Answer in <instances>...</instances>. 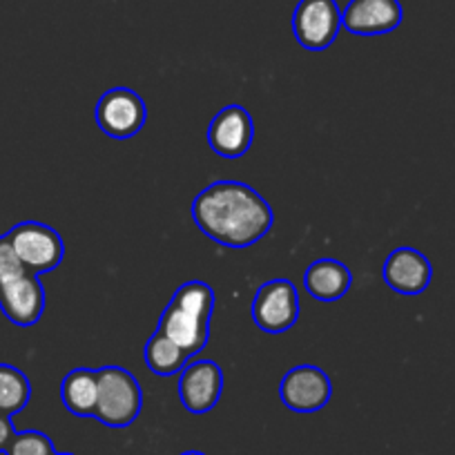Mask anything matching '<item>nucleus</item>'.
Returning <instances> with one entry per match:
<instances>
[{"mask_svg": "<svg viewBox=\"0 0 455 455\" xmlns=\"http://www.w3.org/2000/svg\"><path fill=\"white\" fill-rule=\"evenodd\" d=\"M214 301L217 295L212 288L205 282L192 279L174 291L172 299L161 315L159 331L165 332L179 348H183L190 360L199 355L208 344Z\"/></svg>", "mask_w": 455, "mask_h": 455, "instance_id": "nucleus-2", "label": "nucleus"}, {"mask_svg": "<svg viewBox=\"0 0 455 455\" xmlns=\"http://www.w3.org/2000/svg\"><path fill=\"white\" fill-rule=\"evenodd\" d=\"M181 455H205V453H201V451H183Z\"/></svg>", "mask_w": 455, "mask_h": 455, "instance_id": "nucleus-20", "label": "nucleus"}, {"mask_svg": "<svg viewBox=\"0 0 455 455\" xmlns=\"http://www.w3.org/2000/svg\"><path fill=\"white\" fill-rule=\"evenodd\" d=\"M196 228L223 248L255 246L275 223L273 205L242 181H214L195 196L190 208Z\"/></svg>", "mask_w": 455, "mask_h": 455, "instance_id": "nucleus-1", "label": "nucleus"}, {"mask_svg": "<svg viewBox=\"0 0 455 455\" xmlns=\"http://www.w3.org/2000/svg\"><path fill=\"white\" fill-rule=\"evenodd\" d=\"M14 433H16V428H14V422H12L10 415L0 413V453H5L7 444L12 442Z\"/></svg>", "mask_w": 455, "mask_h": 455, "instance_id": "nucleus-19", "label": "nucleus"}, {"mask_svg": "<svg viewBox=\"0 0 455 455\" xmlns=\"http://www.w3.org/2000/svg\"><path fill=\"white\" fill-rule=\"evenodd\" d=\"M382 279L393 292H397V295H422V292L431 286L433 266L424 252L409 246H402L395 248V251L384 259Z\"/></svg>", "mask_w": 455, "mask_h": 455, "instance_id": "nucleus-13", "label": "nucleus"}, {"mask_svg": "<svg viewBox=\"0 0 455 455\" xmlns=\"http://www.w3.org/2000/svg\"><path fill=\"white\" fill-rule=\"evenodd\" d=\"M353 275L347 264H341L339 259L332 257H323V259L313 261L304 275V288L313 299L319 301H339L341 297L351 291Z\"/></svg>", "mask_w": 455, "mask_h": 455, "instance_id": "nucleus-14", "label": "nucleus"}, {"mask_svg": "<svg viewBox=\"0 0 455 455\" xmlns=\"http://www.w3.org/2000/svg\"><path fill=\"white\" fill-rule=\"evenodd\" d=\"M54 455H76V453H59V451H56Z\"/></svg>", "mask_w": 455, "mask_h": 455, "instance_id": "nucleus-21", "label": "nucleus"}, {"mask_svg": "<svg viewBox=\"0 0 455 455\" xmlns=\"http://www.w3.org/2000/svg\"><path fill=\"white\" fill-rule=\"evenodd\" d=\"M60 402L76 418H94L99 404L96 369H74L60 382Z\"/></svg>", "mask_w": 455, "mask_h": 455, "instance_id": "nucleus-15", "label": "nucleus"}, {"mask_svg": "<svg viewBox=\"0 0 455 455\" xmlns=\"http://www.w3.org/2000/svg\"><path fill=\"white\" fill-rule=\"evenodd\" d=\"M32 400V384L20 369L12 364H0V413L16 415L25 411Z\"/></svg>", "mask_w": 455, "mask_h": 455, "instance_id": "nucleus-17", "label": "nucleus"}, {"mask_svg": "<svg viewBox=\"0 0 455 455\" xmlns=\"http://www.w3.org/2000/svg\"><path fill=\"white\" fill-rule=\"evenodd\" d=\"M255 143V121L242 105H226L208 125V146L221 159L235 161L251 152Z\"/></svg>", "mask_w": 455, "mask_h": 455, "instance_id": "nucleus-9", "label": "nucleus"}, {"mask_svg": "<svg viewBox=\"0 0 455 455\" xmlns=\"http://www.w3.org/2000/svg\"><path fill=\"white\" fill-rule=\"evenodd\" d=\"M96 125L114 141L137 137L148 124V105L139 92L130 87H112L96 100Z\"/></svg>", "mask_w": 455, "mask_h": 455, "instance_id": "nucleus-5", "label": "nucleus"}, {"mask_svg": "<svg viewBox=\"0 0 455 455\" xmlns=\"http://www.w3.org/2000/svg\"><path fill=\"white\" fill-rule=\"evenodd\" d=\"M0 310L19 328L36 326L45 313V288L20 264L7 235H0Z\"/></svg>", "mask_w": 455, "mask_h": 455, "instance_id": "nucleus-3", "label": "nucleus"}, {"mask_svg": "<svg viewBox=\"0 0 455 455\" xmlns=\"http://www.w3.org/2000/svg\"><path fill=\"white\" fill-rule=\"evenodd\" d=\"M99 404L94 418L109 428H128L143 411V388L128 369L116 364L96 369Z\"/></svg>", "mask_w": 455, "mask_h": 455, "instance_id": "nucleus-4", "label": "nucleus"}, {"mask_svg": "<svg viewBox=\"0 0 455 455\" xmlns=\"http://www.w3.org/2000/svg\"><path fill=\"white\" fill-rule=\"evenodd\" d=\"M341 32V7L337 0H299L292 12L295 41L308 52H323Z\"/></svg>", "mask_w": 455, "mask_h": 455, "instance_id": "nucleus-8", "label": "nucleus"}, {"mask_svg": "<svg viewBox=\"0 0 455 455\" xmlns=\"http://www.w3.org/2000/svg\"><path fill=\"white\" fill-rule=\"evenodd\" d=\"M143 357H146L148 371L159 375V378H172V375L181 373V371L186 369L188 362H190V357L183 353V348H179L165 332L159 331V328H156L155 335L148 339Z\"/></svg>", "mask_w": 455, "mask_h": 455, "instance_id": "nucleus-16", "label": "nucleus"}, {"mask_svg": "<svg viewBox=\"0 0 455 455\" xmlns=\"http://www.w3.org/2000/svg\"><path fill=\"white\" fill-rule=\"evenodd\" d=\"M54 442L43 431H16L7 444L5 455H54Z\"/></svg>", "mask_w": 455, "mask_h": 455, "instance_id": "nucleus-18", "label": "nucleus"}, {"mask_svg": "<svg viewBox=\"0 0 455 455\" xmlns=\"http://www.w3.org/2000/svg\"><path fill=\"white\" fill-rule=\"evenodd\" d=\"M301 313L299 295L291 279H270L257 288L252 297V319L257 328L270 335L291 331Z\"/></svg>", "mask_w": 455, "mask_h": 455, "instance_id": "nucleus-7", "label": "nucleus"}, {"mask_svg": "<svg viewBox=\"0 0 455 455\" xmlns=\"http://www.w3.org/2000/svg\"><path fill=\"white\" fill-rule=\"evenodd\" d=\"M223 393V371L212 360L188 362L179 378V400L192 415L210 413Z\"/></svg>", "mask_w": 455, "mask_h": 455, "instance_id": "nucleus-11", "label": "nucleus"}, {"mask_svg": "<svg viewBox=\"0 0 455 455\" xmlns=\"http://www.w3.org/2000/svg\"><path fill=\"white\" fill-rule=\"evenodd\" d=\"M20 264L34 275L52 273L65 259V242L54 228L41 221H20L7 233Z\"/></svg>", "mask_w": 455, "mask_h": 455, "instance_id": "nucleus-6", "label": "nucleus"}, {"mask_svg": "<svg viewBox=\"0 0 455 455\" xmlns=\"http://www.w3.org/2000/svg\"><path fill=\"white\" fill-rule=\"evenodd\" d=\"M404 19L400 0H351L341 10V28L355 36H382L395 32Z\"/></svg>", "mask_w": 455, "mask_h": 455, "instance_id": "nucleus-12", "label": "nucleus"}, {"mask_svg": "<svg viewBox=\"0 0 455 455\" xmlns=\"http://www.w3.org/2000/svg\"><path fill=\"white\" fill-rule=\"evenodd\" d=\"M279 397L295 413H317L331 402L332 382L319 366L299 364L282 378Z\"/></svg>", "mask_w": 455, "mask_h": 455, "instance_id": "nucleus-10", "label": "nucleus"}]
</instances>
